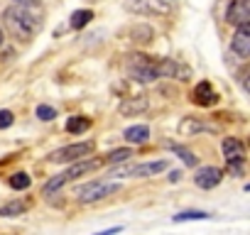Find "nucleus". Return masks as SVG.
<instances>
[{
  "mask_svg": "<svg viewBox=\"0 0 250 235\" xmlns=\"http://www.w3.org/2000/svg\"><path fill=\"white\" fill-rule=\"evenodd\" d=\"M3 20H5V27L18 37V39H32L40 27H42V20L30 10V8H22V5H13L3 13Z\"/></svg>",
  "mask_w": 250,
  "mask_h": 235,
  "instance_id": "nucleus-1",
  "label": "nucleus"
},
{
  "mask_svg": "<svg viewBox=\"0 0 250 235\" xmlns=\"http://www.w3.org/2000/svg\"><path fill=\"white\" fill-rule=\"evenodd\" d=\"M101 164H103V159H76L66 172H62V174H57L54 179H49V181L44 184L42 194H44V196H52V194H54V191H59L64 184H69V181H74V179H79V176H83V174L96 172Z\"/></svg>",
  "mask_w": 250,
  "mask_h": 235,
  "instance_id": "nucleus-2",
  "label": "nucleus"
},
{
  "mask_svg": "<svg viewBox=\"0 0 250 235\" xmlns=\"http://www.w3.org/2000/svg\"><path fill=\"white\" fill-rule=\"evenodd\" d=\"M125 69H128V76L140 81V83H152L157 78L155 74V61L145 54H130L128 57V64H125Z\"/></svg>",
  "mask_w": 250,
  "mask_h": 235,
  "instance_id": "nucleus-3",
  "label": "nucleus"
},
{
  "mask_svg": "<svg viewBox=\"0 0 250 235\" xmlns=\"http://www.w3.org/2000/svg\"><path fill=\"white\" fill-rule=\"evenodd\" d=\"M115 191H118L115 181H91L76 189V198L81 203H96V201H103L105 196H113Z\"/></svg>",
  "mask_w": 250,
  "mask_h": 235,
  "instance_id": "nucleus-4",
  "label": "nucleus"
},
{
  "mask_svg": "<svg viewBox=\"0 0 250 235\" xmlns=\"http://www.w3.org/2000/svg\"><path fill=\"white\" fill-rule=\"evenodd\" d=\"M96 145L93 142H76V145H66L57 152L49 155V162H57V164H64V162H76V159H83L88 155H93Z\"/></svg>",
  "mask_w": 250,
  "mask_h": 235,
  "instance_id": "nucleus-5",
  "label": "nucleus"
},
{
  "mask_svg": "<svg viewBox=\"0 0 250 235\" xmlns=\"http://www.w3.org/2000/svg\"><path fill=\"white\" fill-rule=\"evenodd\" d=\"M167 169V162L160 159V162H145V164H138V167H123V169H113L110 176H155L160 172Z\"/></svg>",
  "mask_w": 250,
  "mask_h": 235,
  "instance_id": "nucleus-6",
  "label": "nucleus"
},
{
  "mask_svg": "<svg viewBox=\"0 0 250 235\" xmlns=\"http://www.w3.org/2000/svg\"><path fill=\"white\" fill-rule=\"evenodd\" d=\"M223 181V172L218 169V167H201V169H196V174H194V184L199 186V189H216L218 184Z\"/></svg>",
  "mask_w": 250,
  "mask_h": 235,
  "instance_id": "nucleus-7",
  "label": "nucleus"
},
{
  "mask_svg": "<svg viewBox=\"0 0 250 235\" xmlns=\"http://www.w3.org/2000/svg\"><path fill=\"white\" fill-rule=\"evenodd\" d=\"M226 20H228L230 25H235V27L250 22V0H233L230 8H228Z\"/></svg>",
  "mask_w": 250,
  "mask_h": 235,
  "instance_id": "nucleus-8",
  "label": "nucleus"
},
{
  "mask_svg": "<svg viewBox=\"0 0 250 235\" xmlns=\"http://www.w3.org/2000/svg\"><path fill=\"white\" fill-rule=\"evenodd\" d=\"M230 49L238 57H250V25H238L233 39H230Z\"/></svg>",
  "mask_w": 250,
  "mask_h": 235,
  "instance_id": "nucleus-9",
  "label": "nucleus"
},
{
  "mask_svg": "<svg viewBox=\"0 0 250 235\" xmlns=\"http://www.w3.org/2000/svg\"><path fill=\"white\" fill-rule=\"evenodd\" d=\"M125 8L133 10V13H143V15H150V13H167V3L162 0H128Z\"/></svg>",
  "mask_w": 250,
  "mask_h": 235,
  "instance_id": "nucleus-10",
  "label": "nucleus"
},
{
  "mask_svg": "<svg viewBox=\"0 0 250 235\" xmlns=\"http://www.w3.org/2000/svg\"><path fill=\"white\" fill-rule=\"evenodd\" d=\"M223 157L228 164L233 162H245V145L238 137H226L223 140Z\"/></svg>",
  "mask_w": 250,
  "mask_h": 235,
  "instance_id": "nucleus-11",
  "label": "nucleus"
},
{
  "mask_svg": "<svg viewBox=\"0 0 250 235\" xmlns=\"http://www.w3.org/2000/svg\"><path fill=\"white\" fill-rule=\"evenodd\" d=\"M216 100H218V96H216V91H213V86L208 81L196 83V88H194V103H199V105H213Z\"/></svg>",
  "mask_w": 250,
  "mask_h": 235,
  "instance_id": "nucleus-12",
  "label": "nucleus"
},
{
  "mask_svg": "<svg viewBox=\"0 0 250 235\" xmlns=\"http://www.w3.org/2000/svg\"><path fill=\"white\" fill-rule=\"evenodd\" d=\"M123 137L128 140V142H133V145H143L150 137V128L147 125H133V128H128V130L123 133Z\"/></svg>",
  "mask_w": 250,
  "mask_h": 235,
  "instance_id": "nucleus-13",
  "label": "nucleus"
},
{
  "mask_svg": "<svg viewBox=\"0 0 250 235\" xmlns=\"http://www.w3.org/2000/svg\"><path fill=\"white\" fill-rule=\"evenodd\" d=\"M147 108V98L145 96H135V98H125L120 105V113L130 115V113H143Z\"/></svg>",
  "mask_w": 250,
  "mask_h": 235,
  "instance_id": "nucleus-14",
  "label": "nucleus"
},
{
  "mask_svg": "<svg viewBox=\"0 0 250 235\" xmlns=\"http://www.w3.org/2000/svg\"><path fill=\"white\" fill-rule=\"evenodd\" d=\"M91 20H93V10H74L71 18H69V25H71V30H81Z\"/></svg>",
  "mask_w": 250,
  "mask_h": 235,
  "instance_id": "nucleus-15",
  "label": "nucleus"
},
{
  "mask_svg": "<svg viewBox=\"0 0 250 235\" xmlns=\"http://www.w3.org/2000/svg\"><path fill=\"white\" fill-rule=\"evenodd\" d=\"M25 211H27L25 201H10L5 206H0V215H3V218H15V215H22Z\"/></svg>",
  "mask_w": 250,
  "mask_h": 235,
  "instance_id": "nucleus-16",
  "label": "nucleus"
},
{
  "mask_svg": "<svg viewBox=\"0 0 250 235\" xmlns=\"http://www.w3.org/2000/svg\"><path fill=\"white\" fill-rule=\"evenodd\" d=\"M91 128V120L88 118H83V115H76V118H71V120L66 123V130L71 133V135H81V133H86Z\"/></svg>",
  "mask_w": 250,
  "mask_h": 235,
  "instance_id": "nucleus-17",
  "label": "nucleus"
},
{
  "mask_svg": "<svg viewBox=\"0 0 250 235\" xmlns=\"http://www.w3.org/2000/svg\"><path fill=\"white\" fill-rule=\"evenodd\" d=\"M128 157H133V152H130L128 147H123V150H113V152H108L103 162H108V164H120V162L128 159Z\"/></svg>",
  "mask_w": 250,
  "mask_h": 235,
  "instance_id": "nucleus-18",
  "label": "nucleus"
},
{
  "mask_svg": "<svg viewBox=\"0 0 250 235\" xmlns=\"http://www.w3.org/2000/svg\"><path fill=\"white\" fill-rule=\"evenodd\" d=\"M204 218H208L206 211H184V213H177V215H174L177 223H184V220H204Z\"/></svg>",
  "mask_w": 250,
  "mask_h": 235,
  "instance_id": "nucleus-19",
  "label": "nucleus"
},
{
  "mask_svg": "<svg viewBox=\"0 0 250 235\" xmlns=\"http://www.w3.org/2000/svg\"><path fill=\"white\" fill-rule=\"evenodd\" d=\"M10 186H13V189H18V191H22V189H27V186H30V176H27L25 172H18V174H13V176H10Z\"/></svg>",
  "mask_w": 250,
  "mask_h": 235,
  "instance_id": "nucleus-20",
  "label": "nucleus"
},
{
  "mask_svg": "<svg viewBox=\"0 0 250 235\" xmlns=\"http://www.w3.org/2000/svg\"><path fill=\"white\" fill-rule=\"evenodd\" d=\"M199 130H204V125L201 123H196V120H191V118H184L182 120V125H179V133H199Z\"/></svg>",
  "mask_w": 250,
  "mask_h": 235,
  "instance_id": "nucleus-21",
  "label": "nucleus"
},
{
  "mask_svg": "<svg viewBox=\"0 0 250 235\" xmlns=\"http://www.w3.org/2000/svg\"><path fill=\"white\" fill-rule=\"evenodd\" d=\"M37 118H40V120H54V118H57V110L52 108V105H40L37 108Z\"/></svg>",
  "mask_w": 250,
  "mask_h": 235,
  "instance_id": "nucleus-22",
  "label": "nucleus"
},
{
  "mask_svg": "<svg viewBox=\"0 0 250 235\" xmlns=\"http://www.w3.org/2000/svg\"><path fill=\"white\" fill-rule=\"evenodd\" d=\"M172 150H174V152H177V155L184 159V164H189V167H194V164H196V157H194V152H189V150H184V147H177V145H174Z\"/></svg>",
  "mask_w": 250,
  "mask_h": 235,
  "instance_id": "nucleus-23",
  "label": "nucleus"
},
{
  "mask_svg": "<svg viewBox=\"0 0 250 235\" xmlns=\"http://www.w3.org/2000/svg\"><path fill=\"white\" fill-rule=\"evenodd\" d=\"M13 120H15V115H13L10 110H0V130L10 128V125H13Z\"/></svg>",
  "mask_w": 250,
  "mask_h": 235,
  "instance_id": "nucleus-24",
  "label": "nucleus"
},
{
  "mask_svg": "<svg viewBox=\"0 0 250 235\" xmlns=\"http://www.w3.org/2000/svg\"><path fill=\"white\" fill-rule=\"evenodd\" d=\"M179 176H182L179 172H172V174H169V181H179Z\"/></svg>",
  "mask_w": 250,
  "mask_h": 235,
  "instance_id": "nucleus-25",
  "label": "nucleus"
},
{
  "mask_svg": "<svg viewBox=\"0 0 250 235\" xmlns=\"http://www.w3.org/2000/svg\"><path fill=\"white\" fill-rule=\"evenodd\" d=\"M0 44H3V30H0Z\"/></svg>",
  "mask_w": 250,
  "mask_h": 235,
  "instance_id": "nucleus-26",
  "label": "nucleus"
},
{
  "mask_svg": "<svg viewBox=\"0 0 250 235\" xmlns=\"http://www.w3.org/2000/svg\"><path fill=\"white\" fill-rule=\"evenodd\" d=\"M18 3H30V0H18Z\"/></svg>",
  "mask_w": 250,
  "mask_h": 235,
  "instance_id": "nucleus-27",
  "label": "nucleus"
}]
</instances>
